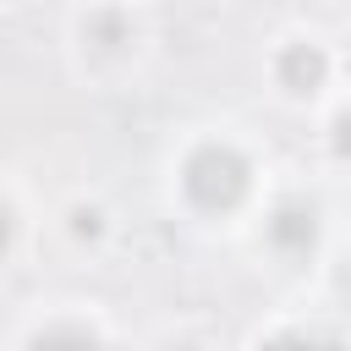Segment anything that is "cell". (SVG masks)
Masks as SVG:
<instances>
[{"instance_id": "6da1fadb", "label": "cell", "mask_w": 351, "mask_h": 351, "mask_svg": "<svg viewBox=\"0 0 351 351\" xmlns=\"http://www.w3.org/2000/svg\"><path fill=\"white\" fill-rule=\"evenodd\" d=\"M181 186L203 214H230L247 186H252V165L230 148V143H203L186 165H181Z\"/></svg>"}, {"instance_id": "7a4b0ae2", "label": "cell", "mask_w": 351, "mask_h": 351, "mask_svg": "<svg viewBox=\"0 0 351 351\" xmlns=\"http://www.w3.org/2000/svg\"><path fill=\"white\" fill-rule=\"evenodd\" d=\"M263 236H269L274 252H285V258H307L313 241H318V208H313L307 197H285V203L269 214Z\"/></svg>"}, {"instance_id": "3957f363", "label": "cell", "mask_w": 351, "mask_h": 351, "mask_svg": "<svg viewBox=\"0 0 351 351\" xmlns=\"http://www.w3.org/2000/svg\"><path fill=\"white\" fill-rule=\"evenodd\" d=\"M274 77L285 93H318L324 77H329V55L318 44H285L280 60H274Z\"/></svg>"}, {"instance_id": "277c9868", "label": "cell", "mask_w": 351, "mask_h": 351, "mask_svg": "<svg viewBox=\"0 0 351 351\" xmlns=\"http://www.w3.org/2000/svg\"><path fill=\"white\" fill-rule=\"evenodd\" d=\"M88 38L104 44V49H121V44H126V22H121L115 11H99V16L88 22Z\"/></svg>"}, {"instance_id": "5b68a950", "label": "cell", "mask_w": 351, "mask_h": 351, "mask_svg": "<svg viewBox=\"0 0 351 351\" xmlns=\"http://www.w3.org/2000/svg\"><path fill=\"white\" fill-rule=\"evenodd\" d=\"M335 154H340V159H351V110L335 121Z\"/></svg>"}, {"instance_id": "8992f818", "label": "cell", "mask_w": 351, "mask_h": 351, "mask_svg": "<svg viewBox=\"0 0 351 351\" xmlns=\"http://www.w3.org/2000/svg\"><path fill=\"white\" fill-rule=\"evenodd\" d=\"M77 236H99V214L93 208H77Z\"/></svg>"}]
</instances>
